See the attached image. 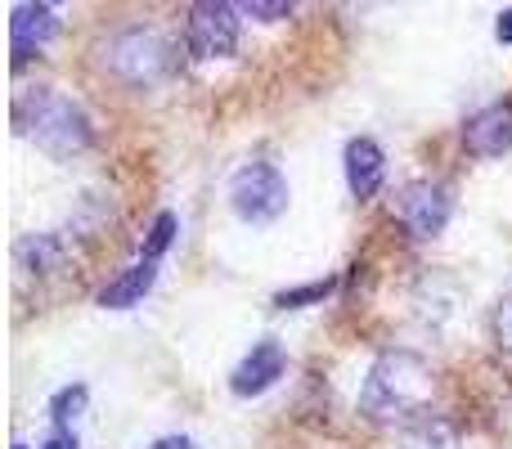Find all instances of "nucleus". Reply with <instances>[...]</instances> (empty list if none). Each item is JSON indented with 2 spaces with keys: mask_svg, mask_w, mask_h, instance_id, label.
Masks as SVG:
<instances>
[{
  "mask_svg": "<svg viewBox=\"0 0 512 449\" xmlns=\"http://www.w3.org/2000/svg\"><path fill=\"white\" fill-rule=\"evenodd\" d=\"M436 396V373L418 351H382L360 387V414L369 423H418Z\"/></svg>",
  "mask_w": 512,
  "mask_h": 449,
  "instance_id": "1",
  "label": "nucleus"
},
{
  "mask_svg": "<svg viewBox=\"0 0 512 449\" xmlns=\"http://www.w3.org/2000/svg\"><path fill=\"white\" fill-rule=\"evenodd\" d=\"M14 126L23 140H32L36 149L54 162H68L95 144V122H90V113L72 95H63V90H54V86L23 90V95L14 99Z\"/></svg>",
  "mask_w": 512,
  "mask_h": 449,
  "instance_id": "2",
  "label": "nucleus"
},
{
  "mask_svg": "<svg viewBox=\"0 0 512 449\" xmlns=\"http://www.w3.org/2000/svg\"><path fill=\"white\" fill-rule=\"evenodd\" d=\"M104 68L122 77L126 86L149 90L176 72V45L158 32V27H122L113 41L104 45Z\"/></svg>",
  "mask_w": 512,
  "mask_h": 449,
  "instance_id": "3",
  "label": "nucleus"
},
{
  "mask_svg": "<svg viewBox=\"0 0 512 449\" xmlns=\"http://www.w3.org/2000/svg\"><path fill=\"white\" fill-rule=\"evenodd\" d=\"M230 207L239 221L248 225H270L288 212V180L274 162H243L230 176Z\"/></svg>",
  "mask_w": 512,
  "mask_h": 449,
  "instance_id": "4",
  "label": "nucleus"
},
{
  "mask_svg": "<svg viewBox=\"0 0 512 449\" xmlns=\"http://www.w3.org/2000/svg\"><path fill=\"white\" fill-rule=\"evenodd\" d=\"M185 45L194 59H230L239 50V5L225 0H198L185 14Z\"/></svg>",
  "mask_w": 512,
  "mask_h": 449,
  "instance_id": "5",
  "label": "nucleus"
},
{
  "mask_svg": "<svg viewBox=\"0 0 512 449\" xmlns=\"http://www.w3.org/2000/svg\"><path fill=\"white\" fill-rule=\"evenodd\" d=\"M391 212H396V221L405 225L409 238H436L450 225L454 198H450V189L436 185V180H409V185L391 198Z\"/></svg>",
  "mask_w": 512,
  "mask_h": 449,
  "instance_id": "6",
  "label": "nucleus"
},
{
  "mask_svg": "<svg viewBox=\"0 0 512 449\" xmlns=\"http://www.w3.org/2000/svg\"><path fill=\"white\" fill-rule=\"evenodd\" d=\"M54 36H59V9L54 5H41V0L14 5V14H9V59H14V68H23L32 54H41Z\"/></svg>",
  "mask_w": 512,
  "mask_h": 449,
  "instance_id": "7",
  "label": "nucleus"
},
{
  "mask_svg": "<svg viewBox=\"0 0 512 449\" xmlns=\"http://www.w3.org/2000/svg\"><path fill=\"white\" fill-rule=\"evenodd\" d=\"M463 149L472 158H504L512 149V104L499 99V104H486L481 113H472L463 122Z\"/></svg>",
  "mask_w": 512,
  "mask_h": 449,
  "instance_id": "8",
  "label": "nucleus"
},
{
  "mask_svg": "<svg viewBox=\"0 0 512 449\" xmlns=\"http://www.w3.org/2000/svg\"><path fill=\"white\" fill-rule=\"evenodd\" d=\"M288 373V355H283L279 342H256L248 355L239 360V369L230 373V391L234 396H265L274 382Z\"/></svg>",
  "mask_w": 512,
  "mask_h": 449,
  "instance_id": "9",
  "label": "nucleus"
},
{
  "mask_svg": "<svg viewBox=\"0 0 512 449\" xmlns=\"http://www.w3.org/2000/svg\"><path fill=\"white\" fill-rule=\"evenodd\" d=\"M342 167H346V185H351V194L360 198V203H369V198L382 189V180H387V153H382L378 140L355 135V140H346Z\"/></svg>",
  "mask_w": 512,
  "mask_h": 449,
  "instance_id": "10",
  "label": "nucleus"
},
{
  "mask_svg": "<svg viewBox=\"0 0 512 449\" xmlns=\"http://www.w3.org/2000/svg\"><path fill=\"white\" fill-rule=\"evenodd\" d=\"M153 283H158V265L140 261V265H131V270L117 274L113 283H104V288H99V306H104V310H131V306H140V301L149 297Z\"/></svg>",
  "mask_w": 512,
  "mask_h": 449,
  "instance_id": "11",
  "label": "nucleus"
},
{
  "mask_svg": "<svg viewBox=\"0 0 512 449\" xmlns=\"http://www.w3.org/2000/svg\"><path fill=\"white\" fill-rule=\"evenodd\" d=\"M400 449H463V441H459V427L454 423L423 414L418 423H409L405 432H400Z\"/></svg>",
  "mask_w": 512,
  "mask_h": 449,
  "instance_id": "12",
  "label": "nucleus"
},
{
  "mask_svg": "<svg viewBox=\"0 0 512 449\" xmlns=\"http://www.w3.org/2000/svg\"><path fill=\"white\" fill-rule=\"evenodd\" d=\"M63 256H68V247H63L59 234H32L18 243V265L27 274H54L63 265Z\"/></svg>",
  "mask_w": 512,
  "mask_h": 449,
  "instance_id": "13",
  "label": "nucleus"
},
{
  "mask_svg": "<svg viewBox=\"0 0 512 449\" xmlns=\"http://www.w3.org/2000/svg\"><path fill=\"white\" fill-rule=\"evenodd\" d=\"M176 229H180V221H176L171 212H158V216H153L149 234H144V247H140V261H153V265H158V256H167L171 243H176Z\"/></svg>",
  "mask_w": 512,
  "mask_h": 449,
  "instance_id": "14",
  "label": "nucleus"
},
{
  "mask_svg": "<svg viewBox=\"0 0 512 449\" xmlns=\"http://www.w3.org/2000/svg\"><path fill=\"white\" fill-rule=\"evenodd\" d=\"M337 279H315V283H301V288H283L274 292V306L279 310H301V306H319L324 297H333Z\"/></svg>",
  "mask_w": 512,
  "mask_h": 449,
  "instance_id": "15",
  "label": "nucleus"
},
{
  "mask_svg": "<svg viewBox=\"0 0 512 449\" xmlns=\"http://www.w3.org/2000/svg\"><path fill=\"white\" fill-rule=\"evenodd\" d=\"M86 400H90L86 382H68V387L54 391V396H50V418H54V427H68L72 418L86 409Z\"/></svg>",
  "mask_w": 512,
  "mask_h": 449,
  "instance_id": "16",
  "label": "nucleus"
},
{
  "mask_svg": "<svg viewBox=\"0 0 512 449\" xmlns=\"http://www.w3.org/2000/svg\"><path fill=\"white\" fill-rule=\"evenodd\" d=\"M490 337H495L499 351L512 355V288L495 301V310H490Z\"/></svg>",
  "mask_w": 512,
  "mask_h": 449,
  "instance_id": "17",
  "label": "nucleus"
},
{
  "mask_svg": "<svg viewBox=\"0 0 512 449\" xmlns=\"http://www.w3.org/2000/svg\"><path fill=\"white\" fill-rule=\"evenodd\" d=\"M239 14L265 18V23H279V18H292V5H288V0H248V5H239Z\"/></svg>",
  "mask_w": 512,
  "mask_h": 449,
  "instance_id": "18",
  "label": "nucleus"
},
{
  "mask_svg": "<svg viewBox=\"0 0 512 449\" xmlns=\"http://www.w3.org/2000/svg\"><path fill=\"white\" fill-rule=\"evenodd\" d=\"M41 449H81V445H77V436H72V427H54V436Z\"/></svg>",
  "mask_w": 512,
  "mask_h": 449,
  "instance_id": "19",
  "label": "nucleus"
},
{
  "mask_svg": "<svg viewBox=\"0 0 512 449\" xmlns=\"http://www.w3.org/2000/svg\"><path fill=\"white\" fill-rule=\"evenodd\" d=\"M149 449H198V445L189 441V436H158Z\"/></svg>",
  "mask_w": 512,
  "mask_h": 449,
  "instance_id": "20",
  "label": "nucleus"
},
{
  "mask_svg": "<svg viewBox=\"0 0 512 449\" xmlns=\"http://www.w3.org/2000/svg\"><path fill=\"white\" fill-rule=\"evenodd\" d=\"M495 36H499V41H504V45H512V5L504 9V14H499V23H495Z\"/></svg>",
  "mask_w": 512,
  "mask_h": 449,
  "instance_id": "21",
  "label": "nucleus"
},
{
  "mask_svg": "<svg viewBox=\"0 0 512 449\" xmlns=\"http://www.w3.org/2000/svg\"><path fill=\"white\" fill-rule=\"evenodd\" d=\"M14 449H27V445H14Z\"/></svg>",
  "mask_w": 512,
  "mask_h": 449,
  "instance_id": "22",
  "label": "nucleus"
}]
</instances>
